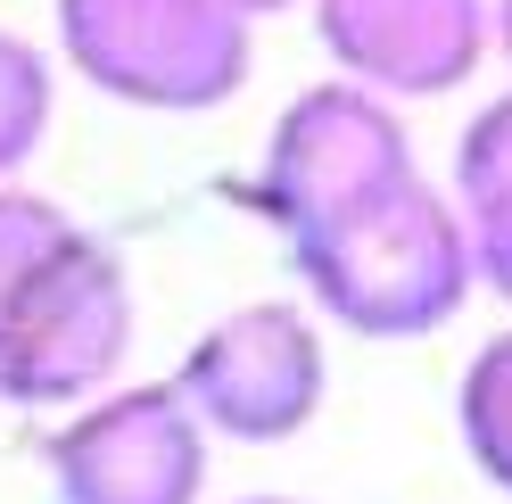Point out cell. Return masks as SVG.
<instances>
[{
	"label": "cell",
	"mask_w": 512,
	"mask_h": 504,
	"mask_svg": "<svg viewBox=\"0 0 512 504\" xmlns=\"http://www.w3.org/2000/svg\"><path fill=\"white\" fill-rule=\"evenodd\" d=\"M58 124V58L34 34L0 25V182H25Z\"/></svg>",
	"instance_id": "cell-10"
},
{
	"label": "cell",
	"mask_w": 512,
	"mask_h": 504,
	"mask_svg": "<svg viewBox=\"0 0 512 504\" xmlns=\"http://www.w3.org/2000/svg\"><path fill=\"white\" fill-rule=\"evenodd\" d=\"M133 331H141V290H133L124 248L75 224V240L42 265V281L0 323V405L67 414L91 389L124 381Z\"/></svg>",
	"instance_id": "cell-3"
},
{
	"label": "cell",
	"mask_w": 512,
	"mask_h": 504,
	"mask_svg": "<svg viewBox=\"0 0 512 504\" xmlns=\"http://www.w3.org/2000/svg\"><path fill=\"white\" fill-rule=\"evenodd\" d=\"M405 174H422L405 108L364 91V83H347V75H331V83H306L298 100L273 116L265 149H256V174L240 182V199L256 207V224L298 240L314 224H331V215L380 199Z\"/></svg>",
	"instance_id": "cell-5"
},
{
	"label": "cell",
	"mask_w": 512,
	"mask_h": 504,
	"mask_svg": "<svg viewBox=\"0 0 512 504\" xmlns=\"http://www.w3.org/2000/svg\"><path fill=\"white\" fill-rule=\"evenodd\" d=\"M232 9H240L248 25H265V17H290V9H306V0H232Z\"/></svg>",
	"instance_id": "cell-13"
},
{
	"label": "cell",
	"mask_w": 512,
	"mask_h": 504,
	"mask_svg": "<svg viewBox=\"0 0 512 504\" xmlns=\"http://www.w3.org/2000/svg\"><path fill=\"white\" fill-rule=\"evenodd\" d=\"M42 488L50 504H207L215 438L166 381H108L42 430Z\"/></svg>",
	"instance_id": "cell-6"
},
{
	"label": "cell",
	"mask_w": 512,
	"mask_h": 504,
	"mask_svg": "<svg viewBox=\"0 0 512 504\" xmlns=\"http://www.w3.org/2000/svg\"><path fill=\"white\" fill-rule=\"evenodd\" d=\"M331 75L380 100H446L488 67V0H306Z\"/></svg>",
	"instance_id": "cell-7"
},
{
	"label": "cell",
	"mask_w": 512,
	"mask_h": 504,
	"mask_svg": "<svg viewBox=\"0 0 512 504\" xmlns=\"http://www.w3.org/2000/svg\"><path fill=\"white\" fill-rule=\"evenodd\" d=\"M455 438L471 471L488 480L496 496H512V323L488 331L455 381Z\"/></svg>",
	"instance_id": "cell-9"
},
{
	"label": "cell",
	"mask_w": 512,
	"mask_h": 504,
	"mask_svg": "<svg viewBox=\"0 0 512 504\" xmlns=\"http://www.w3.org/2000/svg\"><path fill=\"white\" fill-rule=\"evenodd\" d=\"M446 199H455V215H463L479 290L512 306V91L479 100L471 124L455 133V157H446Z\"/></svg>",
	"instance_id": "cell-8"
},
{
	"label": "cell",
	"mask_w": 512,
	"mask_h": 504,
	"mask_svg": "<svg viewBox=\"0 0 512 504\" xmlns=\"http://www.w3.org/2000/svg\"><path fill=\"white\" fill-rule=\"evenodd\" d=\"M174 389L223 447H290L323 422L331 323L306 298H248L182 348Z\"/></svg>",
	"instance_id": "cell-4"
},
{
	"label": "cell",
	"mask_w": 512,
	"mask_h": 504,
	"mask_svg": "<svg viewBox=\"0 0 512 504\" xmlns=\"http://www.w3.org/2000/svg\"><path fill=\"white\" fill-rule=\"evenodd\" d=\"M488 58L512 67V0H488Z\"/></svg>",
	"instance_id": "cell-12"
},
{
	"label": "cell",
	"mask_w": 512,
	"mask_h": 504,
	"mask_svg": "<svg viewBox=\"0 0 512 504\" xmlns=\"http://www.w3.org/2000/svg\"><path fill=\"white\" fill-rule=\"evenodd\" d=\"M50 25L75 83L141 116L232 108L256 67V25L232 0H50Z\"/></svg>",
	"instance_id": "cell-2"
},
{
	"label": "cell",
	"mask_w": 512,
	"mask_h": 504,
	"mask_svg": "<svg viewBox=\"0 0 512 504\" xmlns=\"http://www.w3.org/2000/svg\"><path fill=\"white\" fill-rule=\"evenodd\" d=\"M240 504H298V496H240Z\"/></svg>",
	"instance_id": "cell-14"
},
{
	"label": "cell",
	"mask_w": 512,
	"mask_h": 504,
	"mask_svg": "<svg viewBox=\"0 0 512 504\" xmlns=\"http://www.w3.org/2000/svg\"><path fill=\"white\" fill-rule=\"evenodd\" d=\"M290 248L298 298L347 339H430L479 298L463 215L446 199V182L405 174L380 199L314 224Z\"/></svg>",
	"instance_id": "cell-1"
},
{
	"label": "cell",
	"mask_w": 512,
	"mask_h": 504,
	"mask_svg": "<svg viewBox=\"0 0 512 504\" xmlns=\"http://www.w3.org/2000/svg\"><path fill=\"white\" fill-rule=\"evenodd\" d=\"M75 240V215L34 182H0V323L17 314V298L42 281V265Z\"/></svg>",
	"instance_id": "cell-11"
}]
</instances>
